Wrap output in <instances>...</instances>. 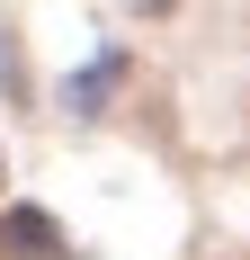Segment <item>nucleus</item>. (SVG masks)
I'll return each mask as SVG.
<instances>
[{
	"label": "nucleus",
	"instance_id": "obj_1",
	"mask_svg": "<svg viewBox=\"0 0 250 260\" xmlns=\"http://www.w3.org/2000/svg\"><path fill=\"white\" fill-rule=\"evenodd\" d=\"M0 251H18V260H54L63 242H54V224H45L36 207H9V215H0Z\"/></svg>",
	"mask_w": 250,
	"mask_h": 260
},
{
	"label": "nucleus",
	"instance_id": "obj_2",
	"mask_svg": "<svg viewBox=\"0 0 250 260\" xmlns=\"http://www.w3.org/2000/svg\"><path fill=\"white\" fill-rule=\"evenodd\" d=\"M143 9H179V0H143Z\"/></svg>",
	"mask_w": 250,
	"mask_h": 260
}]
</instances>
